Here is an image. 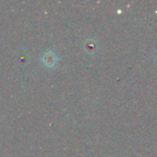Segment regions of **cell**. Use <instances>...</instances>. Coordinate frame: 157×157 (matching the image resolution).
Returning a JSON list of instances; mask_svg holds the SVG:
<instances>
[{
    "instance_id": "1",
    "label": "cell",
    "mask_w": 157,
    "mask_h": 157,
    "mask_svg": "<svg viewBox=\"0 0 157 157\" xmlns=\"http://www.w3.org/2000/svg\"><path fill=\"white\" fill-rule=\"evenodd\" d=\"M58 60H59V58H58L57 54L52 51H48V52H44L40 58L41 63L46 67H49V68L54 67L56 65V63H58Z\"/></svg>"
}]
</instances>
